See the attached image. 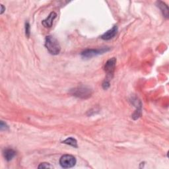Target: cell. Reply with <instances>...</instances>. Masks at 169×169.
<instances>
[{"mask_svg":"<svg viewBox=\"0 0 169 169\" xmlns=\"http://www.w3.org/2000/svg\"><path fill=\"white\" fill-rule=\"evenodd\" d=\"M45 46L48 51L52 55L58 54L61 50V46L58 41L52 36H47L46 37Z\"/></svg>","mask_w":169,"mask_h":169,"instance_id":"1","label":"cell"},{"mask_svg":"<svg viewBox=\"0 0 169 169\" xmlns=\"http://www.w3.org/2000/svg\"><path fill=\"white\" fill-rule=\"evenodd\" d=\"M60 164L63 168H71L75 165L76 159L73 155H71V154H64V156L61 157Z\"/></svg>","mask_w":169,"mask_h":169,"instance_id":"4","label":"cell"},{"mask_svg":"<svg viewBox=\"0 0 169 169\" xmlns=\"http://www.w3.org/2000/svg\"><path fill=\"white\" fill-rule=\"evenodd\" d=\"M25 34H26V36L28 38H29L30 34H31V27L28 22H27L25 23Z\"/></svg>","mask_w":169,"mask_h":169,"instance_id":"11","label":"cell"},{"mask_svg":"<svg viewBox=\"0 0 169 169\" xmlns=\"http://www.w3.org/2000/svg\"><path fill=\"white\" fill-rule=\"evenodd\" d=\"M62 143L67 144V145H69V146H71L72 147H76V148L78 147V146H77V142L76 141V139L73 138V137L67 138Z\"/></svg>","mask_w":169,"mask_h":169,"instance_id":"10","label":"cell"},{"mask_svg":"<svg viewBox=\"0 0 169 169\" xmlns=\"http://www.w3.org/2000/svg\"><path fill=\"white\" fill-rule=\"evenodd\" d=\"M3 155L6 161H10L16 155V151L12 149H6L3 151Z\"/></svg>","mask_w":169,"mask_h":169,"instance_id":"8","label":"cell"},{"mask_svg":"<svg viewBox=\"0 0 169 169\" xmlns=\"http://www.w3.org/2000/svg\"><path fill=\"white\" fill-rule=\"evenodd\" d=\"M1 7H2V9H1V14H3V12L5 11V10H6V8L4 7V6H3V5H1Z\"/></svg>","mask_w":169,"mask_h":169,"instance_id":"15","label":"cell"},{"mask_svg":"<svg viewBox=\"0 0 169 169\" xmlns=\"http://www.w3.org/2000/svg\"><path fill=\"white\" fill-rule=\"evenodd\" d=\"M109 48H102L99 49H87L81 52V56L84 58H91L97 55L102 54L103 53L108 52Z\"/></svg>","mask_w":169,"mask_h":169,"instance_id":"3","label":"cell"},{"mask_svg":"<svg viewBox=\"0 0 169 169\" xmlns=\"http://www.w3.org/2000/svg\"><path fill=\"white\" fill-rule=\"evenodd\" d=\"M117 32H118V27L114 26L112 28H111V29L108 30V31L104 33L103 35L101 36V38L104 40H110L111 38H114L116 36V35L117 34Z\"/></svg>","mask_w":169,"mask_h":169,"instance_id":"6","label":"cell"},{"mask_svg":"<svg viewBox=\"0 0 169 169\" xmlns=\"http://www.w3.org/2000/svg\"><path fill=\"white\" fill-rule=\"evenodd\" d=\"M116 64V59L115 57H112L108 60L104 65V71L107 74V79L110 80L113 75L114 71L115 70Z\"/></svg>","mask_w":169,"mask_h":169,"instance_id":"5","label":"cell"},{"mask_svg":"<svg viewBox=\"0 0 169 169\" xmlns=\"http://www.w3.org/2000/svg\"><path fill=\"white\" fill-rule=\"evenodd\" d=\"M53 167L51 166L49 163H43L38 166V168H52Z\"/></svg>","mask_w":169,"mask_h":169,"instance_id":"12","label":"cell"},{"mask_svg":"<svg viewBox=\"0 0 169 169\" xmlns=\"http://www.w3.org/2000/svg\"><path fill=\"white\" fill-rule=\"evenodd\" d=\"M57 17V14L55 12H51L48 17L42 21V25L46 28H50L52 26L53 22Z\"/></svg>","mask_w":169,"mask_h":169,"instance_id":"7","label":"cell"},{"mask_svg":"<svg viewBox=\"0 0 169 169\" xmlns=\"http://www.w3.org/2000/svg\"><path fill=\"white\" fill-rule=\"evenodd\" d=\"M0 128H1V130H6L8 129V126L6 124H5L3 121H2L1 125H0Z\"/></svg>","mask_w":169,"mask_h":169,"instance_id":"14","label":"cell"},{"mask_svg":"<svg viewBox=\"0 0 169 169\" xmlns=\"http://www.w3.org/2000/svg\"><path fill=\"white\" fill-rule=\"evenodd\" d=\"M92 93V90L85 86L77 87L70 91V93L72 95L80 99H87L91 96Z\"/></svg>","mask_w":169,"mask_h":169,"instance_id":"2","label":"cell"},{"mask_svg":"<svg viewBox=\"0 0 169 169\" xmlns=\"http://www.w3.org/2000/svg\"><path fill=\"white\" fill-rule=\"evenodd\" d=\"M109 87H110V80L106 79L103 83V87L104 89H108Z\"/></svg>","mask_w":169,"mask_h":169,"instance_id":"13","label":"cell"},{"mask_svg":"<svg viewBox=\"0 0 169 169\" xmlns=\"http://www.w3.org/2000/svg\"><path fill=\"white\" fill-rule=\"evenodd\" d=\"M157 6L160 8V9L161 10L164 17H165L167 19H168L169 15L168 6H167V5L165 3H163V2H157Z\"/></svg>","mask_w":169,"mask_h":169,"instance_id":"9","label":"cell"}]
</instances>
